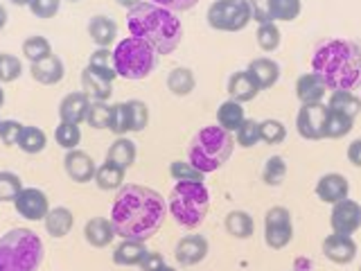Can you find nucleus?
I'll return each mask as SVG.
<instances>
[{
	"instance_id": "5fc2aeb1",
	"label": "nucleus",
	"mask_w": 361,
	"mask_h": 271,
	"mask_svg": "<svg viewBox=\"0 0 361 271\" xmlns=\"http://www.w3.org/2000/svg\"><path fill=\"white\" fill-rule=\"evenodd\" d=\"M152 3L158 7H165L169 11H188L195 7L199 0H152Z\"/></svg>"
},
{
	"instance_id": "f704fd0d",
	"label": "nucleus",
	"mask_w": 361,
	"mask_h": 271,
	"mask_svg": "<svg viewBox=\"0 0 361 271\" xmlns=\"http://www.w3.org/2000/svg\"><path fill=\"white\" fill-rule=\"evenodd\" d=\"M54 140L59 147H63L66 152L77 150V145L82 143V131H79V124L75 122H59L54 129Z\"/></svg>"
},
{
	"instance_id": "4468645a",
	"label": "nucleus",
	"mask_w": 361,
	"mask_h": 271,
	"mask_svg": "<svg viewBox=\"0 0 361 271\" xmlns=\"http://www.w3.org/2000/svg\"><path fill=\"white\" fill-rule=\"evenodd\" d=\"M323 255L334 265H350L357 258V244L353 235H327L323 240Z\"/></svg>"
},
{
	"instance_id": "2f4dec72",
	"label": "nucleus",
	"mask_w": 361,
	"mask_h": 271,
	"mask_svg": "<svg viewBox=\"0 0 361 271\" xmlns=\"http://www.w3.org/2000/svg\"><path fill=\"white\" fill-rule=\"evenodd\" d=\"M106 161L116 163V165H120L124 169L131 167L135 163V143L129 140V138H118L116 143L109 147Z\"/></svg>"
},
{
	"instance_id": "79ce46f5",
	"label": "nucleus",
	"mask_w": 361,
	"mask_h": 271,
	"mask_svg": "<svg viewBox=\"0 0 361 271\" xmlns=\"http://www.w3.org/2000/svg\"><path fill=\"white\" fill-rule=\"evenodd\" d=\"M235 140L240 147H255L257 143H262V136H259V122L257 120H244L240 124V129L235 131Z\"/></svg>"
},
{
	"instance_id": "dca6fc26",
	"label": "nucleus",
	"mask_w": 361,
	"mask_h": 271,
	"mask_svg": "<svg viewBox=\"0 0 361 271\" xmlns=\"http://www.w3.org/2000/svg\"><path fill=\"white\" fill-rule=\"evenodd\" d=\"M348 192H350V183L343 174H325L319 179V183H316V197L325 203H338L348 199Z\"/></svg>"
},
{
	"instance_id": "4be33fe9",
	"label": "nucleus",
	"mask_w": 361,
	"mask_h": 271,
	"mask_svg": "<svg viewBox=\"0 0 361 271\" xmlns=\"http://www.w3.org/2000/svg\"><path fill=\"white\" fill-rule=\"evenodd\" d=\"M325 86L319 77L314 73H305L298 77L296 82V95L300 100V104H323V97H325Z\"/></svg>"
},
{
	"instance_id": "9d476101",
	"label": "nucleus",
	"mask_w": 361,
	"mask_h": 271,
	"mask_svg": "<svg viewBox=\"0 0 361 271\" xmlns=\"http://www.w3.org/2000/svg\"><path fill=\"white\" fill-rule=\"evenodd\" d=\"M327 107L325 104H302L296 118V129L305 140H321L325 131Z\"/></svg>"
},
{
	"instance_id": "4c0bfd02",
	"label": "nucleus",
	"mask_w": 361,
	"mask_h": 271,
	"mask_svg": "<svg viewBox=\"0 0 361 271\" xmlns=\"http://www.w3.org/2000/svg\"><path fill=\"white\" fill-rule=\"evenodd\" d=\"M271 20H293L300 14V0H269Z\"/></svg>"
},
{
	"instance_id": "de8ad7c7",
	"label": "nucleus",
	"mask_w": 361,
	"mask_h": 271,
	"mask_svg": "<svg viewBox=\"0 0 361 271\" xmlns=\"http://www.w3.org/2000/svg\"><path fill=\"white\" fill-rule=\"evenodd\" d=\"M169 174L174 176V181H203L206 174L192 165L190 161H174L169 163Z\"/></svg>"
},
{
	"instance_id": "a19ab883",
	"label": "nucleus",
	"mask_w": 361,
	"mask_h": 271,
	"mask_svg": "<svg viewBox=\"0 0 361 271\" xmlns=\"http://www.w3.org/2000/svg\"><path fill=\"white\" fill-rule=\"evenodd\" d=\"M259 136H262V143L267 145H280L287 138V129L280 120L269 118L264 122H259Z\"/></svg>"
},
{
	"instance_id": "09e8293b",
	"label": "nucleus",
	"mask_w": 361,
	"mask_h": 271,
	"mask_svg": "<svg viewBox=\"0 0 361 271\" xmlns=\"http://www.w3.org/2000/svg\"><path fill=\"white\" fill-rule=\"evenodd\" d=\"M23 73V64L14 54H0V82H14Z\"/></svg>"
},
{
	"instance_id": "a211bd4d",
	"label": "nucleus",
	"mask_w": 361,
	"mask_h": 271,
	"mask_svg": "<svg viewBox=\"0 0 361 271\" xmlns=\"http://www.w3.org/2000/svg\"><path fill=\"white\" fill-rule=\"evenodd\" d=\"M246 73L253 77V82L259 90H269L278 84L280 79V66L274 59H267V56H259L248 64Z\"/></svg>"
},
{
	"instance_id": "bb28decb",
	"label": "nucleus",
	"mask_w": 361,
	"mask_h": 271,
	"mask_svg": "<svg viewBox=\"0 0 361 271\" xmlns=\"http://www.w3.org/2000/svg\"><path fill=\"white\" fill-rule=\"evenodd\" d=\"M226 233L231 237H237V240H248L255 233V222L248 212L244 210H231L226 215Z\"/></svg>"
},
{
	"instance_id": "6e6d98bb",
	"label": "nucleus",
	"mask_w": 361,
	"mask_h": 271,
	"mask_svg": "<svg viewBox=\"0 0 361 271\" xmlns=\"http://www.w3.org/2000/svg\"><path fill=\"white\" fill-rule=\"evenodd\" d=\"M348 161L355 167H361V138L353 140L348 147Z\"/></svg>"
},
{
	"instance_id": "7c9ffc66",
	"label": "nucleus",
	"mask_w": 361,
	"mask_h": 271,
	"mask_svg": "<svg viewBox=\"0 0 361 271\" xmlns=\"http://www.w3.org/2000/svg\"><path fill=\"white\" fill-rule=\"evenodd\" d=\"M244 109L240 102H235V100H228V102H224V104L217 109V124L221 129L226 131H237L240 129V124L244 122Z\"/></svg>"
},
{
	"instance_id": "6ab92c4d",
	"label": "nucleus",
	"mask_w": 361,
	"mask_h": 271,
	"mask_svg": "<svg viewBox=\"0 0 361 271\" xmlns=\"http://www.w3.org/2000/svg\"><path fill=\"white\" fill-rule=\"evenodd\" d=\"M30 73H32V77L37 79L39 84L52 86V84H59L61 79H63L66 68H63V61L59 59V56L50 54V56H45V59L32 64L30 66Z\"/></svg>"
},
{
	"instance_id": "0eeeda50",
	"label": "nucleus",
	"mask_w": 361,
	"mask_h": 271,
	"mask_svg": "<svg viewBox=\"0 0 361 271\" xmlns=\"http://www.w3.org/2000/svg\"><path fill=\"white\" fill-rule=\"evenodd\" d=\"M113 66L118 77L145 79L156 68V50L142 39L127 37L113 48Z\"/></svg>"
},
{
	"instance_id": "3c124183",
	"label": "nucleus",
	"mask_w": 361,
	"mask_h": 271,
	"mask_svg": "<svg viewBox=\"0 0 361 271\" xmlns=\"http://www.w3.org/2000/svg\"><path fill=\"white\" fill-rule=\"evenodd\" d=\"M23 131V124L16 120H3L0 122V143L5 147H14L18 145V136Z\"/></svg>"
},
{
	"instance_id": "9b49d317",
	"label": "nucleus",
	"mask_w": 361,
	"mask_h": 271,
	"mask_svg": "<svg viewBox=\"0 0 361 271\" xmlns=\"http://www.w3.org/2000/svg\"><path fill=\"white\" fill-rule=\"evenodd\" d=\"M16 212L27 222H41L50 212V201L39 188H23L14 199Z\"/></svg>"
},
{
	"instance_id": "8fccbe9b",
	"label": "nucleus",
	"mask_w": 361,
	"mask_h": 271,
	"mask_svg": "<svg viewBox=\"0 0 361 271\" xmlns=\"http://www.w3.org/2000/svg\"><path fill=\"white\" fill-rule=\"evenodd\" d=\"M30 11L37 18H54L56 14H59V0H32V3L27 5Z\"/></svg>"
},
{
	"instance_id": "aec40b11",
	"label": "nucleus",
	"mask_w": 361,
	"mask_h": 271,
	"mask_svg": "<svg viewBox=\"0 0 361 271\" xmlns=\"http://www.w3.org/2000/svg\"><path fill=\"white\" fill-rule=\"evenodd\" d=\"M90 107V97L84 93V90H77V93H68L61 100V107H59V116L63 122H86V113Z\"/></svg>"
},
{
	"instance_id": "1a4fd4ad",
	"label": "nucleus",
	"mask_w": 361,
	"mask_h": 271,
	"mask_svg": "<svg viewBox=\"0 0 361 271\" xmlns=\"http://www.w3.org/2000/svg\"><path fill=\"white\" fill-rule=\"evenodd\" d=\"M293 237L291 212L285 206H274L264 215V242L269 248L280 251L285 248Z\"/></svg>"
},
{
	"instance_id": "69168bd1",
	"label": "nucleus",
	"mask_w": 361,
	"mask_h": 271,
	"mask_svg": "<svg viewBox=\"0 0 361 271\" xmlns=\"http://www.w3.org/2000/svg\"><path fill=\"white\" fill-rule=\"evenodd\" d=\"M293 271H296V269H293Z\"/></svg>"
},
{
	"instance_id": "680f3d73",
	"label": "nucleus",
	"mask_w": 361,
	"mask_h": 271,
	"mask_svg": "<svg viewBox=\"0 0 361 271\" xmlns=\"http://www.w3.org/2000/svg\"><path fill=\"white\" fill-rule=\"evenodd\" d=\"M163 271H178V269H176V267H169V265H165V267H163Z\"/></svg>"
},
{
	"instance_id": "39448f33",
	"label": "nucleus",
	"mask_w": 361,
	"mask_h": 271,
	"mask_svg": "<svg viewBox=\"0 0 361 271\" xmlns=\"http://www.w3.org/2000/svg\"><path fill=\"white\" fill-rule=\"evenodd\" d=\"M167 210L183 229L201 226L210 210V192L206 183L203 181H176L174 190L169 192Z\"/></svg>"
},
{
	"instance_id": "338daca9",
	"label": "nucleus",
	"mask_w": 361,
	"mask_h": 271,
	"mask_svg": "<svg viewBox=\"0 0 361 271\" xmlns=\"http://www.w3.org/2000/svg\"><path fill=\"white\" fill-rule=\"evenodd\" d=\"M359 271H361V269H359Z\"/></svg>"
},
{
	"instance_id": "c03bdc74",
	"label": "nucleus",
	"mask_w": 361,
	"mask_h": 271,
	"mask_svg": "<svg viewBox=\"0 0 361 271\" xmlns=\"http://www.w3.org/2000/svg\"><path fill=\"white\" fill-rule=\"evenodd\" d=\"M20 190H23L20 176L3 169L0 172V201H14Z\"/></svg>"
},
{
	"instance_id": "49530a36",
	"label": "nucleus",
	"mask_w": 361,
	"mask_h": 271,
	"mask_svg": "<svg viewBox=\"0 0 361 271\" xmlns=\"http://www.w3.org/2000/svg\"><path fill=\"white\" fill-rule=\"evenodd\" d=\"M88 66L95 68V71H99V73L109 75L111 79L118 77L116 66H113V52H109V48H99V50H95L93 54H90Z\"/></svg>"
},
{
	"instance_id": "37998d69",
	"label": "nucleus",
	"mask_w": 361,
	"mask_h": 271,
	"mask_svg": "<svg viewBox=\"0 0 361 271\" xmlns=\"http://www.w3.org/2000/svg\"><path fill=\"white\" fill-rule=\"evenodd\" d=\"M255 39H257V45L264 52H274L280 45V30L276 28V23H262V25L257 28Z\"/></svg>"
},
{
	"instance_id": "72a5a7b5",
	"label": "nucleus",
	"mask_w": 361,
	"mask_h": 271,
	"mask_svg": "<svg viewBox=\"0 0 361 271\" xmlns=\"http://www.w3.org/2000/svg\"><path fill=\"white\" fill-rule=\"evenodd\" d=\"M45 145H48V136H45L43 129L39 127H23L20 136H18V147L25 154H39L45 150Z\"/></svg>"
},
{
	"instance_id": "f8f14e48",
	"label": "nucleus",
	"mask_w": 361,
	"mask_h": 271,
	"mask_svg": "<svg viewBox=\"0 0 361 271\" xmlns=\"http://www.w3.org/2000/svg\"><path fill=\"white\" fill-rule=\"evenodd\" d=\"M332 231L338 235H353L361 229V206L353 199H343L334 203L330 215Z\"/></svg>"
},
{
	"instance_id": "423d86ee",
	"label": "nucleus",
	"mask_w": 361,
	"mask_h": 271,
	"mask_svg": "<svg viewBox=\"0 0 361 271\" xmlns=\"http://www.w3.org/2000/svg\"><path fill=\"white\" fill-rule=\"evenodd\" d=\"M45 248L30 229H14L0 237V271H39Z\"/></svg>"
},
{
	"instance_id": "b1692460",
	"label": "nucleus",
	"mask_w": 361,
	"mask_h": 271,
	"mask_svg": "<svg viewBox=\"0 0 361 271\" xmlns=\"http://www.w3.org/2000/svg\"><path fill=\"white\" fill-rule=\"evenodd\" d=\"M147 253V244L138 240H122L113 251V263L118 267H138Z\"/></svg>"
},
{
	"instance_id": "a18cd8bd",
	"label": "nucleus",
	"mask_w": 361,
	"mask_h": 271,
	"mask_svg": "<svg viewBox=\"0 0 361 271\" xmlns=\"http://www.w3.org/2000/svg\"><path fill=\"white\" fill-rule=\"evenodd\" d=\"M109 111L111 107L106 104V102H90L88 107V113H86V122L88 127L93 129H106L109 127Z\"/></svg>"
},
{
	"instance_id": "cd10ccee",
	"label": "nucleus",
	"mask_w": 361,
	"mask_h": 271,
	"mask_svg": "<svg viewBox=\"0 0 361 271\" xmlns=\"http://www.w3.org/2000/svg\"><path fill=\"white\" fill-rule=\"evenodd\" d=\"M327 109L334 113H341L348 118H357L361 111V100L353 93V90H332Z\"/></svg>"
},
{
	"instance_id": "2eb2a0df",
	"label": "nucleus",
	"mask_w": 361,
	"mask_h": 271,
	"mask_svg": "<svg viewBox=\"0 0 361 271\" xmlns=\"http://www.w3.org/2000/svg\"><path fill=\"white\" fill-rule=\"evenodd\" d=\"M63 169H66V174L75 181V183H88V181H95L97 165L86 152L71 150L63 158Z\"/></svg>"
},
{
	"instance_id": "f3484780",
	"label": "nucleus",
	"mask_w": 361,
	"mask_h": 271,
	"mask_svg": "<svg viewBox=\"0 0 361 271\" xmlns=\"http://www.w3.org/2000/svg\"><path fill=\"white\" fill-rule=\"evenodd\" d=\"M82 88L88 97L97 102H106L113 93V79L104 73L95 71V68L86 66L82 71Z\"/></svg>"
},
{
	"instance_id": "13d9d810",
	"label": "nucleus",
	"mask_w": 361,
	"mask_h": 271,
	"mask_svg": "<svg viewBox=\"0 0 361 271\" xmlns=\"http://www.w3.org/2000/svg\"><path fill=\"white\" fill-rule=\"evenodd\" d=\"M7 25V9L0 5V30H3Z\"/></svg>"
},
{
	"instance_id": "e2e57ef3",
	"label": "nucleus",
	"mask_w": 361,
	"mask_h": 271,
	"mask_svg": "<svg viewBox=\"0 0 361 271\" xmlns=\"http://www.w3.org/2000/svg\"><path fill=\"white\" fill-rule=\"evenodd\" d=\"M71 3H75V0H71Z\"/></svg>"
},
{
	"instance_id": "e433bc0d",
	"label": "nucleus",
	"mask_w": 361,
	"mask_h": 271,
	"mask_svg": "<svg viewBox=\"0 0 361 271\" xmlns=\"http://www.w3.org/2000/svg\"><path fill=\"white\" fill-rule=\"evenodd\" d=\"M50 54H52V45L45 37H39L37 34V37H30L23 41V56H25L30 64H37Z\"/></svg>"
},
{
	"instance_id": "f257e3e1",
	"label": "nucleus",
	"mask_w": 361,
	"mask_h": 271,
	"mask_svg": "<svg viewBox=\"0 0 361 271\" xmlns=\"http://www.w3.org/2000/svg\"><path fill=\"white\" fill-rule=\"evenodd\" d=\"M167 217V201L156 190L127 183L116 192L111 206V224L122 240L147 242Z\"/></svg>"
},
{
	"instance_id": "ea45409f",
	"label": "nucleus",
	"mask_w": 361,
	"mask_h": 271,
	"mask_svg": "<svg viewBox=\"0 0 361 271\" xmlns=\"http://www.w3.org/2000/svg\"><path fill=\"white\" fill-rule=\"evenodd\" d=\"M109 129L116 136H124L129 131V111H127V102H116L111 104L109 111Z\"/></svg>"
},
{
	"instance_id": "20e7f679",
	"label": "nucleus",
	"mask_w": 361,
	"mask_h": 271,
	"mask_svg": "<svg viewBox=\"0 0 361 271\" xmlns=\"http://www.w3.org/2000/svg\"><path fill=\"white\" fill-rule=\"evenodd\" d=\"M235 140L231 131L221 129L219 124H208L199 129L188 145V161L195 165L199 172L208 174L219 169L233 154Z\"/></svg>"
},
{
	"instance_id": "c9c22d12",
	"label": "nucleus",
	"mask_w": 361,
	"mask_h": 271,
	"mask_svg": "<svg viewBox=\"0 0 361 271\" xmlns=\"http://www.w3.org/2000/svg\"><path fill=\"white\" fill-rule=\"evenodd\" d=\"M287 179V163L282 156H271L267 158L264 163V169H262V181L267 186L276 188V186H282Z\"/></svg>"
},
{
	"instance_id": "bf43d9fd",
	"label": "nucleus",
	"mask_w": 361,
	"mask_h": 271,
	"mask_svg": "<svg viewBox=\"0 0 361 271\" xmlns=\"http://www.w3.org/2000/svg\"><path fill=\"white\" fill-rule=\"evenodd\" d=\"M11 5H16V7H25V5H30L32 0H9Z\"/></svg>"
},
{
	"instance_id": "7ed1b4c3",
	"label": "nucleus",
	"mask_w": 361,
	"mask_h": 271,
	"mask_svg": "<svg viewBox=\"0 0 361 271\" xmlns=\"http://www.w3.org/2000/svg\"><path fill=\"white\" fill-rule=\"evenodd\" d=\"M131 37L152 45L156 54H172L183 39V25L174 11L154 3H140L127 14Z\"/></svg>"
},
{
	"instance_id": "052dcab7",
	"label": "nucleus",
	"mask_w": 361,
	"mask_h": 271,
	"mask_svg": "<svg viewBox=\"0 0 361 271\" xmlns=\"http://www.w3.org/2000/svg\"><path fill=\"white\" fill-rule=\"evenodd\" d=\"M3 104H5V90L0 88V107H3Z\"/></svg>"
},
{
	"instance_id": "58836bf2",
	"label": "nucleus",
	"mask_w": 361,
	"mask_h": 271,
	"mask_svg": "<svg viewBox=\"0 0 361 271\" xmlns=\"http://www.w3.org/2000/svg\"><path fill=\"white\" fill-rule=\"evenodd\" d=\"M129 111V131H142L149 124V107L140 100H127Z\"/></svg>"
},
{
	"instance_id": "6e6552de",
	"label": "nucleus",
	"mask_w": 361,
	"mask_h": 271,
	"mask_svg": "<svg viewBox=\"0 0 361 271\" xmlns=\"http://www.w3.org/2000/svg\"><path fill=\"white\" fill-rule=\"evenodd\" d=\"M251 20L248 0H214L208 9V25L221 32H240Z\"/></svg>"
},
{
	"instance_id": "393cba45",
	"label": "nucleus",
	"mask_w": 361,
	"mask_h": 271,
	"mask_svg": "<svg viewBox=\"0 0 361 271\" xmlns=\"http://www.w3.org/2000/svg\"><path fill=\"white\" fill-rule=\"evenodd\" d=\"M43 222H45V231H48L50 237H66L73 231L75 217L66 206H56V208H50V212L45 215Z\"/></svg>"
},
{
	"instance_id": "864d4df0",
	"label": "nucleus",
	"mask_w": 361,
	"mask_h": 271,
	"mask_svg": "<svg viewBox=\"0 0 361 271\" xmlns=\"http://www.w3.org/2000/svg\"><path fill=\"white\" fill-rule=\"evenodd\" d=\"M248 5H251V18H255L259 25L262 23H274L269 14V0H248Z\"/></svg>"
},
{
	"instance_id": "4d7b16f0",
	"label": "nucleus",
	"mask_w": 361,
	"mask_h": 271,
	"mask_svg": "<svg viewBox=\"0 0 361 271\" xmlns=\"http://www.w3.org/2000/svg\"><path fill=\"white\" fill-rule=\"evenodd\" d=\"M116 3L120 5V7H124V9H133V7H138L140 3H142V0H116Z\"/></svg>"
},
{
	"instance_id": "a878e982",
	"label": "nucleus",
	"mask_w": 361,
	"mask_h": 271,
	"mask_svg": "<svg viewBox=\"0 0 361 271\" xmlns=\"http://www.w3.org/2000/svg\"><path fill=\"white\" fill-rule=\"evenodd\" d=\"M88 34L99 48H106L118 37V25L116 20L109 16H93L88 20Z\"/></svg>"
},
{
	"instance_id": "c85d7f7f",
	"label": "nucleus",
	"mask_w": 361,
	"mask_h": 271,
	"mask_svg": "<svg viewBox=\"0 0 361 271\" xmlns=\"http://www.w3.org/2000/svg\"><path fill=\"white\" fill-rule=\"evenodd\" d=\"M95 183L99 190H120L124 186V167L104 161L95 172Z\"/></svg>"
},
{
	"instance_id": "ddd939ff",
	"label": "nucleus",
	"mask_w": 361,
	"mask_h": 271,
	"mask_svg": "<svg viewBox=\"0 0 361 271\" xmlns=\"http://www.w3.org/2000/svg\"><path fill=\"white\" fill-rule=\"evenodd\" d=\"M208 255V240L203 235H185L174 246V258L180 267H195Z\"/></svg>"
},
{
	"instance_id": "f03ea898",
	"label": "nucleus",
	"mask_w": 361,
	"mask_h": 271,
	"mask_svg": "<svg viewBox=\"0 0 361 271\" xmlns=\"http://www.w3.org/2000/svg\"><path fill=\"white\" fill-rule=\"evenodd\" d=\"M312 73L327 90H353L361 86V45L348 39H327L312 52Z\"/></svg>"
},
{
	"instance_id": "5701e85b",
	"label": "nucleus",
	"mask_w": 361,
	"mask_h": 271,
	"mask_svg": "<svg viewBox=\"0 0 361 271\" xmlns=\"http://www.w3.org/2000/svg\"><path fill=\"white\" fill-rule=\"evenodd\" d=\"M259 93V88L255 86V82H253V77L248 75L246 71H240V73H233L231 77H228V95H231V100H235V102H251V100H255V95Z\"/></svg>"
},
{
	"instance_id": "603ef678",
	"label": "nucleus",
	"mask_w": 361,
	"mask_h": 271,
	"mask_svg": "<svg viewBox=\"0 0 361 271\" xmlns=\"http://www.w3.org/2000/svg\"><path fill=\"white\" fill-rule=\"evenodd\" d=\"M167 263H165V258H163V253H158V251H147L145 253V258L140 260V271H163V267H165Z\"/></svg>"
},
{
	"instance_id": "473e14b6",
	"label": "nucleus",
	"mask_w": 361,
	"mask_h": 271,
	"mask_svg": "<svg viewBox=\"0 0 361 271\" xmlns=\"http://www.w3.org/2000/svg\"><path fill=\"white\" fill-rule=\"evenodd\" d=\"M355 127V118H348L341 116V113H334L327 109V120H325V131H323V138H343Z\"/></svg>"
},
{
	"instance_id": "c756f323",
	"label": "nucleus",
	"mask_w": 361,
	"mask_h": 271,
	"mask_svg": "<svg viewBox=\"0 0 361 271\" xmlns=\"http://www.w3.org/2000/svg\"><path fill=\"white\" fill-rule=\"evenodd\" d=\"M195 86H197L195 73H192L190 68H185V66H178L167 75V88L178 97L190 95L192 90H195Z\"/></svg>"
},
{
	"instance_id": "412c9836",
	"label": "nucleus",
	"mask_w": 361,
	"mask_h": 271,
	"mask_svg": "<svg viewBox=\"0 0 361 271\" xmlns=\"http://www.w3.org/2000/svg\"><path fill=\"white\" fill-rule=\"evenodd\" d=\"M116 229H113L111 219H104V217H93L88 219L86 226H84V237L90 246L95 248H104L113 242V237H116Z\"/></svg>"
},
{
	"instance_id": "0e129e2a",
	"label": "nucleus",
	"mask_w": 361,
	"mask_h": 271,
	"mask_svg": "<svg viewBox=\"0 0 361 271\" xmlns=\"http://www.w3.org/2000/svg\"><path fill=\"white\" fill-rule=\"evenodd\" d=\"M0 122H3V120H0Z\"/></svg>"
}]
</instances>
